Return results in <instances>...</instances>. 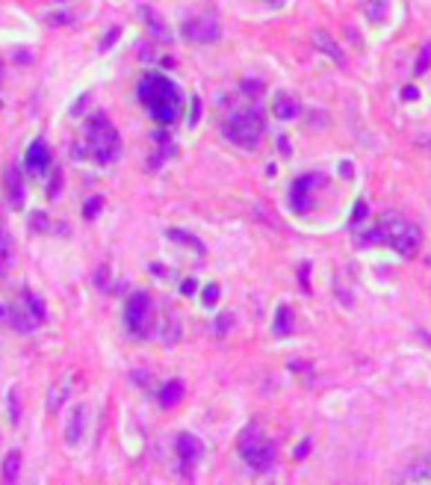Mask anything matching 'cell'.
I'll return each instance as SVG.
<instances>
[{"mask_svg":"<svg viewBox=\"0 0 431 485\" xmlns=\"http://www.w3.org/2000/svg\"><path fill=\"white\" fill-rule=\"evenodd\" d=\"M139 101L145 104V109L151 113V118L157 125L169 127L174 121L181 118V109H183V98L178 92L169 77L163 74H145L139 83Z\"/></svg>","mask_w":431,"mask_h":485,"instance_id":"obj_1","label":"cell"},{"mask_svg":"<svg viewBox=\"0 0 431 485\" xmlns=\"http://www.w3.org/2000/svg\"><path fill=\"white\" fill-rule=\"evenodd\" d=\"M375 242H387L390 249H396L399 255L411 258L416 255L419 242H423V234H419V228L411 225L407 219L396 216V213H384L378 222H375Z\"/></svg>","mask_w":431,"mask_h":485,"instance_id":"obj_2","label":"cell"},{"mask_svg":"<svg viewBox=\"0 0 431 485\" xmlns=\"http://www.w3.org/2000/svg\"><path fill=\"white\" fill-rule=\"evenodd\" d=\"M263 127H266V118H263V109L257 104H248L237 109L225 125H222V134L234 142L239 148H254L263 136Z\"/></svg>","mask_w":431,"mask_h":485,"instance_id":"obj_3","label":"cell"},{"mask_svg":"<svg viewBox=\"0 0 431 485\" xmlns=\"http://www.w3.org/2000/svg\"><path fill=\"white\" fill-rule=\"evenodd\" d=\"M86 151H89L98 163H113L121 151V139L116 134V127L109 125V118L101 113L86 121Z\"/></svg>","mask_w":431,"mask_h":485,"instance_id":"obj_4","label":"cell"},{"mask_svg":"<svg viewBox=\"0 0 431 485\" xmlns=\"http://www.w3.org/2000/svg\"><path fill=\"white\" fill-rule=\"evenodd\" d=\"M239 453L246 459V465L254 468L257 473H266L275 465V444L263 435V429L257 423H248L239 435Z\"/></svg>","mask_w":431,"mask_h":485,"instance_id":"obj_5","label":"cell"},{"mask_svg":"<svg viewBox=\"0 0 431 485\" xmlns=\"http://www.w3.org/2000/svg\"><path fill=\"white\" fill-rule=\"evenodd\" d=\"M48 319V308L33 290H21V296L6 308V323L18 332H36Z\"/></svg>","mask_w":431,"mask_h":485,"instance_id":"obj_6","label":"cell"},{"mask_svg":"<svg viewBox=\"0 0 431 485\" xmlns=\"http://www.w3.org/2000/svg\"><path fill=\"white\" fill-rule=\"evenodd\" d=\"M222 27L213 15H198V18H190L186 24L181 27V36L186 42H198V45H207V42H216Z\"/></svg>","mask_w":431,"mask_h":485,"instance_id":"obj_7","label":"cell"},{"mask_svg":"<svg viewBox=\"0 0 431 485\" xmlns=\"http://www.w3.org/2000/svg\"><path fill=\"white\" fill-rule=\"evenodd\" d=\"M151 314V299H148V293L145 290H136L134 296L127 299V308H125V323L127 328L134 335H145V319Z\"/></svg>","mask_w":431,"mask_h":485,"instance_id":"obj_8","label":"cell"},{"mask_svg":"<svg viewBox=\"0 0 431 485\" xmlns=\"http://www.w3.org/2000/svg\"><path fill=\"white\" fill-rule=\"evenodd\" d=\"M316 184H325V178H319V172H311V175H302V178L293 181V190H290V207L295 213H307L311 211V186Z\"/></svg>","mask_w":431,"mask_h":485,"instance_id":"obj_9","label":"cell"},{"mask_svg":"<svg viewBox=\"0 0 431 485\" xmlns=\"http://www.w3.org/2000/svg\"><path fill=\"white\" fill-rule=\"evenodd\" d=\"M48 166H51V148H48V142L45 139H33L27 154H24V169L30 175H45Z\"/></svg>","mask_w":431,"mask_h":485,"instance_id":"obj_10","label":"cell"},{"mask_svg":"<svg viewBox=\"0 0 431 485\" xmlns=\"http://www.w3.org/2000/svg\"><path fill=\"white\" fill-rule=\"evenodd\" d=\"M174 447H178V456L183 459V473H186V477H190V468H192L195 461L201 459V453H204L201 441H198V438H192L190 432H183V435H178V438H174Z\"/></svg>","mask_w":431,"mask_h":485,"instance_id":"obj_11","label":"cell"},{"mask_svg":"<svg viewBox=\"0 0 431 485\" xmlns=\"http://www.w3.org/2000/svg\"><path fill=\"white\" fill-rule=\"evenodd\" d=\"M86 417H89L86 405H74V409H71L68 423H65V444H68V447H77V444H80V438H83V432H86Z\"/></svg>","mask_w":431,"mask_h":485,"instance_id":"obj_12","label":"cell"},{"mask_svg":"<svg viewBox=\"0 0 431 485\" xmlns=\"http://www.w3.org/2000/svg\"><path fill=\"white\" fill-rule=\"evenodd\" d=\"M272 113H275V118H281V121H293L298 113H302V104H298V98L290 95V92H275Z\"/></svg>","mask_w":431,"mask_h":485,"instance_id":"obj_13","label":"cell"},{"mask_svg":"<svg viewBox=\"0 0 431 485\" xmlns=\"http://www.w3.org/2000/svg\"><path fill=\"white\" fill-rule=\"evenodd\" d=\"M6 193H9V204H12V207L24 204V181H21L18 166H12L6 172Z\"/></svg>","mask_w":431,"mask_h":485,"instance_id":"obj_14","label":"cell"},{"mask_svg":"<svg viewBox=\"0 0 431 485\" xmlns=\"http://www.w3.org/2000/svg\"><path fill=\"white\" fill-rule=\"evenodd\" d=\"M272 332L278 337H286L293 332V311L290 305H278V311H275V323H272Z\"/></svg>","mask_w":431,"mask_h":485,"instance_id":"obj_15","label":"cell"},{"mask_svg":"<svg viewBox=\"0 0 431 485\" xmlns=\"http://www.w3.org/2000/svg\"><path fill=\"white\" fill-rule=\"evenodd\" d=\"M313 42H316V48L319 51H325L331 60L334 62H340L342 65V51L334 45V39H331V33H325V30H316V36H313Z\"/></svg>","mask_w":431,"mask_h":485,"instance_id":"obj_16","label":"cell"},{"mask_svg":"<svg viewBox=\"0 0 431 485\" xmlns=\"http://www.w3.org/2000/svg\"><path fill=\"white\" fill-rule=\"evenodd\" d=\"M387 9H390V0H363V12H367L369 21L381 24L387 18Z\"/></svg>","mask_w":431,"mask_h":485,"instance_id":"obj_17","label":"cell"},{"mask_svg":"<svg viewBox=\"0 0 431 485\" xmlns=\"http://www.w3.org/2000/svg\"><path fill=\"white\" fill-rule=\"evenodd\" d=\"M405 479L411 482H431V459H419L416 465L405 470Z\"/></svg>","mask_w":431,"mask_h":485,"instance_id":"obj_18","label":"cell"},{"mask_svg":"<svg viewBox=\"0 0 431 485\" xmlns=\"http://www.w3.org/2000/svg\"><path fill=\"white\" fill-rule=\"evenodd\" d=\"M18 473H21V453H18V450H12V453L6 456V461H3V482H15Z\"/></svg>","mask_w":431,"mask_h":485,"instance_id":"obj_19","label":"cell"},{"mask_svg":"<svg viewBox=\"0 0 431 485\" xmlns=\"http://www.w3.org/2000/svg\"><path fill=\"white\" fill-rule=\"evenodd\" d=\"M181 396H183V385H181V382H169V385H165V388L160 391V403L165 405V409H169V405H174V403L181 400Z\"/></svg>","mask_w":431,"mask_h":485,"instance_id":"obj_20","label":"cell"},{"mask_svg":"<svg viewBox=\"0 0 431 485\" xmlns=\"http://www.w3.org/2000/svg\"><path fill=\"white\" fill-rule=\"evenodd\" d=\"M169 237L172 240H178V242H186V246H190V249H198V252H201V240H198V237H192V234H186V231H169Z\"/></svg>","mask_w":431,"mask_h":485,"instance_id":"obj_21","label":"cell"},{"mask_svg":"<svg viewBox=\"0 0 431 485\" xmlns=\"http://www.w3.org/2000/svg\"><path fill=\"white\" fill-rule=\"evenodd\" d=\"M428 62H431V42L423 48V57H419V62H416V74H423L428 69Z\"/></svg>","mask_w":431,"mask_h":485,"instance_id":"obj_22","label":"cell"},{"mask_svg":"<svg viewBox=\"0 0 431 485\" xmlns=\"http://www.w3.org/2000/svg\"><path fill=\"white\" fill-rule=\"evenodd\" d=\"M367 213H369V211H367V204H363V202H358L355 213H351V225L358 228V225H360V219H367Z\"/></svg>","mask_w":431,"mask_h":485,"instance_id":"obj_23","label":"cell"},{"mask_svg":"<svg viewBox=\"0 0 431 485\" xmlns=\"http://www.w3.org/2000/svg\"><path fill=\"white\" fill-rule=\"evenodd\" d=\"M216 299H219V288L216 284H207L204 288V305H216Z\"/></svg>","mask_w":431,"mask_h":485,"instance_id":"obj_24","label":"cell"},{"mask_svg":"<svg viewBox=\"0 0 431 485\" xmlns=\"http://www.w3.org/2000/svg\"><path fill=\"white\" fill-rule=\"evenodd\" d=\"M98 207H101V198H98V195H95V198H92V202H89V204H86V207H83V216H86V219H92V216L98 213Z\"/></svg>","mask_w":431,"mask_h":485,"instance_id":"obj_25","label":"cell"},{"mask_svg":"<svg viewBox=\"0 0 431 485\" xmlns=\"http://www.w3.org/2000/svg\"><path fill=\"white\" fill-rule=\"evenodd\" d=\"M9 252V234L3 231V225H0V255H6Z\"/></svg>","mask_w":431,"mask_h":485,"instance_id":"obj_26","label":"cell"},{"mask_svg":"<svg viewBox=\"0 0 431 485\" xmlns=\"http://www.w3.org/2000/svg\"><path fill=\"white\" fill-rule=\"evenodd\" d=\"M307 450H311V438H304L302 444H298V450H295V459H304V456H307Z\"/></svg>","mask_w":431,"mask_h":485,"instance_id":"obj_27","label":"cell"},{"mask_svg":"<svg viewBox=\"0 0 431 485\" xmlns=\"http://www.w3.org/2000/svg\"><path fill=\"white\" fill-rule=\"evenodd\" d=\"M198 116H201V101H198V98H195V101H192V116H190V121H192V125L198 121Z\"/></svg>","mask_w":431,"mask_h":485,"instance_id":"obj_28","label":"cell"},{"mask_svg":"<svg viewBox=\"0 0 431 485\" xmlns=\"http://www.w3.org/2000/svg\"><path fill=\"white\" fill-rule=\"evenodd\" d=\"M9 409H12V423H18V403H15V394H9Z\"/></svg>","mask_w":431,"mask_h":485,"instance_id":"obj_29","label":"cell"},{"mask_svg":"<svg viewBox=\"0 0 431 485\" xmlns=\"http://www.w3.org/2000/svg\"><path fill=\"white\" fill-rule=\"evenodd\" d=\"M118 33H121L118 27H113V30H109V36H107V42H104V45H101V48H109V45H113V42L118 39Z\"/></svg>","mask_w":431,"mask_h":485,"instance_id":"obj_30","label":"cell"},{"mask_svg":"<svg viewBox=\"0 0 431 485\" xmlns=\"http://www.w3.org/2000/svg\"><path fill=\"white\" fill-rule=\"evenodd\" d=\"M340 172H342V178H351V163L342 160V163H340Z\"/></svg>","mask_w":431,"mask_h":485,"instance_id":"obj_31","label":"cell"},{"mask_svg":"<svg viewBox=\"0 0 431 485\" xmlns=\"http://www.w3.org/2000/svg\"><path fill=\"white\" fill-rule=\"evenodd\" d=\"M402 98H405V101H411V98H416V89H414V86H407V89H402Z\"/></svg>","mask_w":431,"mask_h":485,"instance_id":"obj_32","label":"cell"},{"mask_svg":"<svg viewBox=\"0 0 431 485\" xmlns=\"http://www.w3.org/2000/svg\"><path fill=\"white\" fill-rule=\"evenodd\" d=\"M183 296H192V290H195V281H183Z\"/></svg>","mask_w":431,"mask_h":485,"instance_id":"obj_33","label":"cell"},{"mask_svg":"<svg viewBox=\"0 0 431 485\" xmlns=\"http://www.w3.org/2000/svg\"><path fill=\"white\" fill-rule=\"evenodd\" d=\"M266 3H269L272 9H281V6H284V0H266Z\"/></svg>","mask_w":431,"mask_h":485,"instance_id":"obj_34","label":"cell"},{"mask_svg":"<svg viewBox=\"0 0 431 485\" xmlns=\"http://www.w3.org/2000/svg\"><path fill=\"white\" fill-rule=\"evenodd\" d=\"M0 77H3V69H0Z\"/></svg>","mask_w":431,"mask_h":485,"instance_id":"obj_35","label":"cell"}]
</instances>
